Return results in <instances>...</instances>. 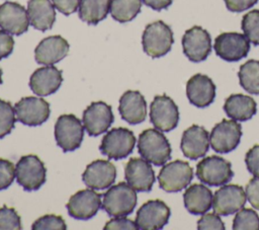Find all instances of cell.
I'll use <instances>...</instances> for the list:
<instances>
[{
	"mask_svg": "<svg viewBox=\"0 0 259 230\" xmlns=\"http://www.w3.org/2000/svg\"><path fill=\"white\" fill-rule=\"evenodd\" d=\"M183 201L189 213L202 215L212 206V194L207 186L194 183L186 188L183 194Z\"/></svg>",
	"mask_w": 259,
	"mask_h": 230,
	"instance_id": "27",
	"label": "cell"
},
{
	"mask_svg": "<svg viewBox=\"0 0 259 230\" xmlns=\"http://www.w3.org/2000/svg\"><path fill=\"white\" fill-rule=\"evenodd\" d=\"M2 82H3V80H2V70L0 68V84H2Z\"/></svg>",
	"mask_w": 259,
	"mask_h": 230,
	"instance_id": "46",
	"label": "cell"
},
{
	"mask_svg": "<svg viewBox=\"0 0 259 230\" xmlns=\"http://www.w3.org/2000/svg\"><path fill=\"white\" fill-rule=\"evenodd\" d=\"M47 169L36 155H24L15 165V177L24 190L38 189L46 182Z\"/></svg>",
	"mask_w": 259,
	"mask_h": 230,
	"instance_id": "6",
	"label": "cell"
},
{
	"mask_svg": "<svg viewBox=\"0 0 259 230\" xmlns=\"http://www.w3.org/2000/svg\"><path fill=\"white\" fill-rule=\"evenodd\" d=\"M173 0H142V2L154 10H162L168 8Z\"/></svg>",
	"mask_w": 259,
	"mask_h": 230,
	"instance_id": "45",
	"label": "cell"
},
{
	"mask_svg": "<svg viewBox=\"0 0 259 230\" xmlns=\"http://www.w3.org/2000/svg\"><path fill=\"white\" fill-rule=\"evenodd\" d=\"M245 193L251 206L259 210V177H254L247 183Z\"/></svg>",
	"mask_w": 259,
	"mask_h": 230,
	"instance_id": "40",
	"label": "cell"
},
{
	"mask_svg": "<svg viewBox=\"0 0 259 230\" xmlns=\"http://www.w3.org/2000/svg\"><path fill=\"white\" fill-rule=\"evenodd\" d=\"M233 229L236 230H258L259 217L252 209H240L233 221Z\"/></svg>",
	"mask_w": 259,
	"mask_h": 230,
	"instance_id": "33",
	"label": "cell"
},
{
	"mask_svg": "<svg viewBox=\"0 0 259 230\" xmlns=\"http://www.w3.org/2000/svg\"><path fill=\"white\" fill-rule=\"evenodd\" d=\"M84 136V126L74 114H62L55 125V139L64 152H72L80 147Z\"/></svg>",
	"mask_w": 259,
	"mask_h": 230,
	"instance_id": "7",
	"label": "cell"
},
{
	"mask_svg": "<svg viewBox=\"0 0 259 230\" xmlns=\"http://www.w3.org/2000/svg\"><path fill=\"white\" fill-rule=\"evenodd\" d=\"M16 121L15 109L12 104L0 98V139L11 133Z\"/></svg>",
	"mask_w": 259,
	"mask_h": 230,
	"instance_id": "34",
	"label": "cell"
},
{
	"mask_svg": "<svg viewBox=\"0 0 259 230\" xmlns=\"http://www.w3.org/2000/svg\"><path fill=\"white\" fill-rule=\"evenodd\" d=\"M137 206V193L126 182L111 185L103 195L102 209L110 217H126Z\"/></svg>",
	"mask_w": 259,
	"mask_h": 230,
	"instance_id": "2",
	"label": "cell"
},
{
	"mask_svg": "<svg viewBox=\"0 0 259 230\" xmlns=\"http://www.w3.org/2000/svg\"><path fill=\"white\" fill-rule=\"evenodd\" d=\"M118 111L121 119L128 124H140L147 117L146 99L140 91L127 90L119 98Z\"/></svg>",
	"mask_w": 259,
	"mask_h": 230,
	"instance_id": "25",
	"label": "cell"
},
{
	"mask_svg": "<svg viewBox=\"0 0 259 230\" xmlns=\"http://www.w3.org/2000/svg\"><path fill=\"white\" fill-rule=\"evenodd\" d=\"M184 55L194 63L205 60L211 52V39L209 33L200 26H192L182 36Z\"/></svg>",
	"mask_w": 259,
	"mask_h": 230,
	"instance_id": "14",
	"label": "cell"
},
{
	"mask_svg": "<svg viewBox=\"0 0 259 230\" xmlns=\"http://www.w3.org/2000/svg\"><path fill=\"white\" fill-rule=\"evenodd\" d=\"M116 178V168L108 160L97 159L87 165L82 174L84 183L92 189L109 187Z\"/></svg>",
	"mask_w": 259,
	"mask_h": 230,
	"instance_id": "20",
	"label": "cell"
},
{
	"mask_svg": "<svg viewBox=\"0 0 259 230\" xmlns=\"http://www.w3.org/2000/svg\"><path fill=\"white\" fill-rule=\"evenodd\" d=\"M174 43L173 31L162 20L154 21L145 27L142 35L144 52L152 58L165 56Z\"/></svg>",
	"mask_w": 259,
	"mask_h": 230,
	"instance_id": "3",
	"label": "cell"
},
{
	"mask_svg": "<svg viewBox=\"0 0 259 230\" xmlns=\"http://www.w3.org/2000/svg\"><path fill=\"white\" fill-rule=\"evenodd\" d=\"M217 55L227 62H237L245 58L250 50V42L239 32H223L214 40Z\"/></svg>",
	"mask_w": 259,
	"mask_h": 230,
	"instance_id": "12",
	"label": "cell"
},
{
	"mask_svg": "<svg viewBox=\"0 0 259 230\" xmlns=\"http://www.w3.org/2000/svg\"><path fill=\"white\" fill-rule=\"evenodd\" d=\"M170 215V209L163 201L150 200L138 210L135 222L140 230H158L168 223Z\"/></svg>",
	"mask_w": 259,
	"mask_h": 230,
	"instance_id": "13",
	"label": "cell"
},
{
	"mask_svg": "<svg viewBox=\"0 0 259 230\" xmlns=\"http://www.w3.org/2000/svg\"><path fill=\"white\" fill-rule=\"evenodd\" d=\"M242 127L236 121L223 120L217 124L209 135V145L215 152L229 153L240 143Z\"/></svg>",
	"mask_w": 259,
	"mask_h": 230,
	"instance_id": "11",
	"label": "cell"
},
{
	"mask_svg": "<svg viewBox=\"0 0 259 230\" xmlns=\"http://www.w3.org/2000/svg\"><path fill=\"white\" fill-rule=\"evenodd\" d=\"M32 230H66L67 225L64 219L58 215H45L36 219L31 226Z\"/></svg>",
	"mask_w": 259,
	"mask_h": 230,
	"instance_id": "36",
	"label": "cell"
},
{
	"mask_svg": "<svg viewBox=\"0 0 259 230\" xmlns=\"http://www.w3.org/2000/svg\"><path fill=\"white\" fill-rule=\"evenodd\" d=\"M186 95L193 105L208 106L215 97V85L208 76L195 74L186 83Z\"/></svg>",
	"mask_w": 259,
	"mask_h": 230,
	"instance_id": "24",
	"label": "cell"
},
{
	"mask_svg": "<svg viewBox=\"0 0 259 230\" xmlns=\"http://www.w3.org/2000/svg\"><path fill=\"white\" fill-rule=\"evenodd\" d=\"M246 166L251 174L259 177V145L253 146L245 156Z\"/></svg>",
	"mask_w": 259,
	"mask_h": 230,
	"instance_id": "39",
	"label": "cell"
},
{
	"mask_svg": "<svg viewBox=\"0 0 259 230\" xmlns=\"http://www.w3.org/2000/svg\"><path fill=\"white\" fill-rule=\"evenodd\" d=\"M27 14L29 23L41 31L51 29L56 20L55 6L51 0H29Z\"/></svg>",
	"mask_w": 259,
	"mask_h": 230,
	"instance_id": "26",
	"label": "cell"
},
{
	"mask_svg": "<svg viewBox=\"0 0 259 230\" xmlns=\"http://www.w3.org/2000/svg\"><path fill=\"white\" fill-rule=\"evenodd\" d=\"M136 137L126 128H113L102 138L99 150L109 159L120 160L130 155L135 148Z\"/></svg>",
	"mask_w": 259,
	"mask_h": 230,
	"instance_id": "4",
	"label": "cell"
},
{
	"mask_svg": "<svg viewBox=\"0 0 259 230\" xmlns=\"http://www.w3.org/2000/svg\"><path fill=\"white\" fill-rule=\"evenodd\" d=\"M241 27L250 43L259 46V10L254 9L246 13L242 18Z\"/></svg>",
	"mask_w": 259,
	"mask_h": 230,
	"instance_id": "32",
	"label": "cell"
},
{
	"mask_svg": "<svg viewBox=\"0 0 259 230\" xmlns=\"http://www.w3.org/2000/svg\"><path fill=\"white\" fill-rule=\"evenodd\" d=\"M227 8L233 12H242L254 6L258 0H224Z\"/></svg>",
	"mask_w": 259,
	"mask_h": 230,
	"instance_id": "44",
	"label": "cell"
},
{
	"mask_svg": "<svg viewBox=\"0 0 259 230\" xmlns=\"http://www.w3.org/2000/svg\"><path fill=\"white\" fill-rule=\"evenodd\" d=\"M217 213H207L204 214L198 221H197V228L199 230H209V229H217V230H224L225 225L222 219L219 217Z\"/></svg>",
	"mask_w": 259,
	"mask_h": 230,
	"instance_id": "38",
	"label": "cell"
},
{
	"mask_svg": "<svg viewBox=\"0 0 259 230\" xmlns=\"http://www.w3.org/2000/svg\"><path fill=\"white\" fill-rule=\"evenodd\" d=\"M70 45L61 35H51L39 42L34 50V59L41 65H54L69 53Z\"/></svg>",
	"mask_w": 259,
	"mask_h": 230,
	"instance_id": "23",
	"label": "cell"
},
{
	"mask_svg": "<svg viewBox=\"0 0 259 230\" xmlns=\"http://www.w3.org/2000/svg\"><path fill=\"white\" fill-rule=\"evenodd\" d=\"M14 40L10 33L0 29V60L7 58L13 51Z\"/></svg>",
	"mask_w": 259,
	"mask_h": 230,
	"instance_id": "42",
	"label": "cell"
},
{
	"mask_svg": "<svg viewBox=\"0 0 259 230\" xmlns=\"http://www.w3.org/2000/svg\"><path fill=\"white\" fill-rule=\"evenodd\" d=\"M28 14L17 2L6 1L0 5V27L10 34L20 35L28 29Z\"/></svg>",
	"mask_w": 259,
	"mask_h": 230,
	"instance_id": "19",
	"label": "cell"
},
{
	"mask_svg": "<svg viewBox=\"0 0 259 230\" xmlns=\"http://www.w3.org/2000/svg\"><path fill=\"white\" fill-rule=\"evenodd\" d=\"M101 195L92 188L81 189L74 194L66 205L68 214L78 220H88L101 208Z\"/></svg>",
	"mask_w": 259,
	"mask_h": 230,
	"instance_id": "17",
	"label": "cell"
},
{
	"mask_svg": "<svg viewBox=\"0 0 259 230\" xmlns=\"http://www.w3.org/2000/svg\"><path fill=\"white\" fill-rule=\"evenodd\" d=\"M16 120L29 127L42 125L50 117V104L41 97H22L14 105Z\"/></svg>",
	"mask_w": 259,
	"mask_h": 230,
	"instance_id": "10",
	"label": "cell"
},
{
	"mask_svg": "<svg viewBox=\"0 0 259 230\" xmlns=\"http://www.w3.org/2000/svg\"><path fill=\"white\" fill-rule=\"evenodd\" d=\"M224 110L229 118L235 121L245 122L256 113L257 104L251 96L241 93L232 94L226 99Z\"/></svg>",
	"mask_w": 259,
	"mask_h": 230,
	"instance_id": "28",
	"label": "cell"
},
{
	"mask_svg": "<svg viewBox=\"0 0 259 230\" xmlns=\"http://www.w3.org/2000/svg\"><path fill=\"white\" fill-rule=\"evenodd\" d=\"M138 150L145 160L156 166L164 165L171 158L170 143L157 129H147L140 134Z\"/></svg>",
	"mask_w": 259,
	"mask_h": 230,
	"instance_id": "1",
	"label": "cell"
},
{
	"mask_svg": "<svg viewBox=\"0 0 259 230\" xmlns=\"http://www.w3.org/2000/svg\"><path fill=\"white\" fill-rule=\"evenodd\" d=\"M105 230H116V229H131L136 230L138 229V226L136 222L132 221L131 219H127L125 217H113L111 220L106 222L104 226Z\"/></svg>",
	"mask_w": 259,
	"mask_h": 230,
	"instance_id": "41",
	"label": "cell"
},
{
	"mask_svg": "<svg viewBox=\"0 0 259 230\" xmlns=\"http://www.w3.org/2000/svg\"><path fill=\"white\" fill-rule=\"evenodd\" d=\"M150 121L157 130L169 132L178 125V106L169 96L156 95L150 105Z\"/></svg>",
	"mask_w": 259,
	"mask_h": 230,
	"instance_id": "9",
	"label": "cell"
},
{
	"mask_svg": "<svg viewBox=\"0 0 259 230\" xmlns=\"http://www.w3.org/2000/svg\"><path fill=\"white\" fill-rule=\"evenodd\" d=\"M111 106L103 101L92 102L83 112L82 122L89 136H99L105 133L113 123Z\"/></svg>",
	"mask_w": 259,
	"mask_h": 230,
	"instance_id": "16",
	"label": "cell"
},
{
	"mask_svg": "<svg viewBox=\"0 0 259 230\" xmlns=\"http://www.w3.org/2000/svg\"><path fill=\"white\" fill-rule=\"evenodd\" d=\"M196 176L204 184L219 186L227 184L234 176V172L229 161L220 156L211 155L197 163Z\"/></svg>",
	"mask_w": 259,
	"mask_h": 230,
	"instance_id": "5",
	"label": "cell"
},
{
	"mask_svg": "<svg viewBox=\"0 0 259 230\" xmlns=\"http://www.w3.org/2000/svg\"><path fill=\"white\" fill-rule=\"evenodd\" d=\"M52 2L61 13L70 15L77 10L80 0H52Z\"/></svg>",
	"mask_w": 259,
	"mask_h": 230,
	"instance_id": "43",
	"label": "cell"
},
{
	"mask_svg": "<svg viewBox=\"0 0 259 230\" xmlns=\"http://www.w3.org/2000/svg\"><path fill=\"white\" fill-rule=\"evenodd\" d=\"M15 177V166L7 160L0 158V190L9 187Z\"/></svg>",
	"mask_w": 259,
	"mask_h": 230,
	"instance_id": "37",
	"label": "cell"
},
{
	"mask_svg": "<svg viewBox=\"0 0 259 230\" xmlns=\"http://www.w3.org/2000/svg\"><path fill=\"white\" fill-rule=\"evenodd\" d=\"M62 82V71L53 65H47L31 74L29 87L36 95L48 96L55 93L61 87Z\"/></svg>",
	"mask_w": 259,
	"mask_h": 230,
	"instance_id": "22",
	"label": "cell"
},
{
	"mask_svg": "<svg viewBox=\"0 0 259 230\" xmlns=\"http://www.w3.org/2000/svg\"><path fill=\"white\" fill-rule=\"evenodd\" d=\"M241 86L250 94H259V61L249 60L238 72Z\"/></svg>",
	"mask_w": 259,
	"mask_h": 230,
	"instance_id": "31",
	"label": "cell"
},
{
	"mask_svg": "<svg viewBox=\"0 0 259 230\" xmlns=\"http://www.w3.org/2000/svg\"><path fill=\"white\" fill-rule=\"evenodd\" d=\"M246 193L238 184H224L212 197V209L220 216H229L244 207Z\"/></svg>",
	"mask_w": 259,
	"mask_h": 230,
	"instance_id": "15",
	"label": "cell"
},
{
	"mask_svg": "<svg viewBox=\"0 0 259 230\" xmlns=\"http://www.w3.org/2000/svg\"><path fill=\"white\" fill-rule=\"evenodd\" d=\"M126 182L137 191H150L155 182V172L150 162L142 158H131L124 167Z\"/></svg>",
	"mask_w": 259,
	"mask_h": 230,
	"instance_id": "18",
	"label": "cell"
},
{
	"mask_svg": "<svg viewBox=\"0 0 259 230\" xmlns=\"http://www.w3.org/2000/svg\"><path fill=\"white\" fill-rule=\"evenodd\" d=\"M142 0H111L110 14L120 23L133 20L141 11Z\"/></svg>",
	"mask_w": 259,
	"mask_h": 230,
	"instance_id": "30",
	"label": "cell"
},
{
	"mask_svg": "<svg viewBox=\"0 0 259 230\" xmlns=\"http://www.w3.org/2000/svg\"><path fill=\"white\" fill-rule=\"evenodd\" d=\"M20 216L15 209L3 206L0 208V230H19L21 229Z\"/></svg>",
	"mask_w": 259,
	"mask_h": 230,
	"instance_id": "35",
	"label": "cell"
},
{
	"mask_svg": "<svg viewBox=\"0 0 259 230\" xmlns=\"http://www.w3.org/2000/svg\"><path fill=\"white\" fill-rule=\"evenodd\" d=\"M110 3L111 0H80L79 17L88 24H97L107 16Z\"/></svg>",
	"mask_w": 259,
	"mask_h": 230,
	"instance_id": "29",
	"label": "cell"
},
{
	"mask_svg": "<svg viewBox=\"0 0 259 230\" xmlns=\"http://www.w3.org/2000/svg\"><path fill=\"white\" fill-rule=\"evenodd\" d=\"M180 148L183 155L188 159L196 160L201 158L209 148L208 132L197 125L189 127L182 135Z\"/></svg>",
	"mask_w": 259,
	"mask_h": 230,
	"instance_id": "21",
	"label": "cell"
},
{
	"mask_svg": "<svg viewBox=\"0 0 259 230\" xmlns=\"http://www.w3.org/2000/svg\"><path fill=\"white\" fill-rule=\"evenodd\" d=\"M193 178L191 166L182 160H174L165 164L159 174L160 187L167 193H177L185 188Z\"/></svg>",
	"mask_w": 259,
	"mask_h": 230,
	"instance_id": "8",
	"label": "cell"
}]
</instances>
